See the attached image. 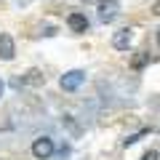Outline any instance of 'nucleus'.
<instances>
[{
	"mask_svg": "<svg viewBox=\"0 0 160 160\" xmlns=\"http://www.w3.org/2000/svg\"><path fill=\"white\" fill-rule=\"evenodd\" d=\"M96 16L102 24H112L120 16V0H102L96 6Z\"/></svg>",
	"mask_w": 160,
	"mask_h": 160,
	"instance_id": "obj_1",
	"label": "nucleus"
},
{
	"mask_svg": "<svg viewBox=\"0 0 160 160\" xmlns=\"http://www.w3.org/2000/svg\"><path fill=\"white\" fill-rule=\"evenodd\" d=\"M83 83H86V72H83V69H69V72H64V75H62V80H59L62 91H67V93L78 91Z\"/></svg>",
	"mask_w": 160,
	"mask_h": 160,
	"instance_id": "obj_2",
	"label": "nucleus"
},
{
	"mask_svg": "<svg viewBox=\"0 0 160 160\" xmlns=\"http://www.w3.org/2000/svg\"><path fill=\"white\" fill-rule=\"evenodd\" d=\"M133 32H136L133 27H120V29H115V32H112V48H115V51H128L131 43H133Z\"/></svg>",
	"mask_w": 160,
	"mask_h": 160,
	"instance_id": "obj_3",
	"label": "nucleus"
},
{
	"mask_svg": "<svg viewBox=\"0 0 160 160\" xmlns=\"http://www.w3.org/2000/svg\"><path fill=\"white\" fill-rule=\"evenodd\" d=\"M67 27H69V32H75V35H86L88 29H91V22H88V16L83 11H72L67 16Z\"/></svg>",
	"mask_w": 160,
	"mask_h": 160,
	"instance_id": "obj_4",
	"label": "nucleus"
},
{
	"mask_svg": "<svg viewBox=\"0 0 160 160\" xmlns=\"http://www.w3.org/2000/svg\"><path fill=\"white\" fill-rule=\"evenodd\" d=\"M53 149H56V147H53V139L51 136H38L32 142V155L38 160H48L53 155Z\"/></svg>",
	"mask_w": 160,
	"mask_h": 160,
	"instance_id": "obj_5",
	"label": "nucleus"
},
{
	"mask_svg": "<svg viewBox=\"0 0 160 160\" xmlns=\"http://www.w3.org/2000/svg\"><path fill=\"white\" fill-rule=\"evenodd\" d=\"M16 56V43H13L11 35L0 32V62H13Z\"/></svg>",
	"mask_w": 160,
	"mask_h": 160,
	"instance_id": "obj_6",
	"label": "nucleus"
},
{
	"mask_svg": "<svg viewBox=\"0 0 160 160\" xmlns=\"http://www.w3.org/2000/svg\"><path fill=\"white\" fill-rule=\"evenodd\" d=\"M62 126L69 131V136H72V139H80V136H83V128L78 126V120H75L72 115H64V118H62Z\"/></svg>",
	"mask_w": 160,
	"mask_h": 160,
	"instance_id": "obj_7",
	"label": "nucleus"
},
{
	"mask_svg": "<svg viewBox=\"0 0 160 160\" xmlns=\"http://www.w3.org/2000/svg\"><path fill=\"white\" fill-rule=\"evenodd\" d=\"M46 83V75L40 72V69H29L27 75H24V86H35V88H40Z\"/></svg>",
	"mask_w": 160,
	"mask_h": 160,
	"instance_id": "obj_8",
	"label": "nucleus"
},
{
	"mask_svg": "<svg viewBox=\"0 0 160 160\" xmlns=\"http://www.w3.org/2000/svg\"><path fill=\"white\" fill-rule=\"evenodd\" d=\"M144 136H149V128H142L139 133H131L128 139H123V147H133V144H136V142H142Z\"/></svg>",
	"mask_w": 160,
	"mask_h": 160,
	"instance_id": "obj_9",
	"label": "nucleus"
},
{
	"mask_svg": "<svg viewBox=\"0 0 160 160\" xmlns=\"http://www.w3.org/2000/svg\"><path fill=\"white\" fill-rule=\"evenodd\" d=\"M147 62H149V53L142 51V53H136V56L131 59V67L133 69H144V67H147Z\"/></svg>",
	"mask_w": 160,
	"mask_h": 160,
	"instance_id": "obj_10",
	"label": "nucleus"
},
{
	"mask_svg": "<svg viewBox=\"0 0 160 160\" xmlns=\"http://www.w3.org/2000/svg\"><path fill=\"white\" fill-rule=\"evenodd\" d=\"M142 160H160V155L155 152V149H149V152H144V155H142Z\"/></svg>",
	"mask_w": 160,
	"mask_h": 160,
	"instance_id": "obj_11",
	"label": "nucleus"
},
{
	"mask_svg": "<svg viewBox=\"0 0 160 160\" xmlns=\"http://www.w3.org/2000/svg\"><path fill=\"white\" fill-rule=\"evenodd\" d=\"M152 13H155V16H160V0H155V3H152Z\"/></svg>",
	"mask_w": 160,
	"mask_h": 160,
	"instance_id": "obj_12",
	"label": "nucleus"
},
{
	"mask_svg": "<svg viewBox=\"0 0 160 160\" xmlns=\"http://www.w3.org/2000/svg\"><path fill=\"white\" fill-rule=\"evenodd\" d=\"M43 35H46V38H53V35H56V27H46V32H43Z\"/></svg>",
	"mask_w": 160,
	"mask_h": 160,
	"instance_id": "obj_13",
	"label": "nucleus"
},
{
	"mask_svg": "<svg viewBox=\"0 0 160 160\" xmlns=\"http://www.w3.org/2000/svg\"><path fill=\"white\" fill-rule=\"evenodd\" d=\"M6 93V80H0V96Z\"/></svg>",
	"mask_w": 160,
	"mask_h": 160,
	"instance_id": "obj_14",
	"label": "nucleus"
},
{
	"mask_svg": "<svg viewBox=\"0 0 160 160\" xmlns=\"http://www.w3.org/2000/svg\"><path fill=\"white\" fill-rule=\"evenodd\" d=\"M83 3H96V6H99V3H102V0H83Z\"/></svg>",
	"mask_w": 160,
	"mask_h": 160,
	"instance_id": "obj_15",
	"label": "nucleus"
},
{
	"mask_svg": "<svg viewBox=\"0 0 160 160\" xmlns=\"http://www.w3.org/2000/svg\"><path fill=\"white\" fill-rule=\"evenodd\" d=\"M158 48H160V29H158Z\"/></svg>",
	"mask_w": 160,
	"mask_h": 160,
	"instance_id": "obj_16",
	"label": "nucleus"
}]
</instances>
